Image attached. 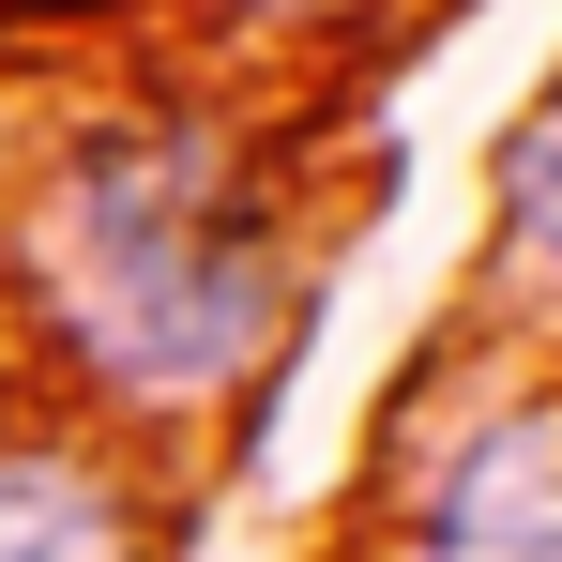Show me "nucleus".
<instances>
[{"label":"nucleus","mask_w":562,"mask_h":562,"mask_svg":"<svg viewBox=\"0 0 562 562\" xmlns=\"http://www.w3.org/2000/svg\"><path fill=\"white\" fill-rule=\"evenodd\" d=\"M0 562H137L106 471L46 457V441H0Z\"/></svg>","instance_id":"3"},{"label":"nucleus","mask_w":562,"mask_h":562,"mask_svg":"<svg viewBox=\"0 0 562 562\" xmlns=\"http://www.w3.org/2000/svg\"><path fill=\"white\" fill-rule=\"evenodd\" d=\"M411 562H562V426L548 411H502L441 457Z\"/></svg>","instance_id":"2"},{"label":"nucleus","mask_w":562,"mask_h":562,"mask_svg":"<svg viewBox=\"0 0 562 562\" xmlns=\"http://www.w3.org/2000/svg\"><path fill=\"white\" fill-rule=\"evenodd\" d=\"M46 289H61V335L137 395L228 380L274 319V259L213 168V137H106L46 213Z\"/></svg>","instance_id":"1"},{"label":"nucleus","mask_w":562,"mask_h":562,"mask_svg":"<svg viewBox=\"0 0 562 562\" xmlns=\"http://www.w3.org/2000/svg\"><path fill=\"white\" fill-rule=\"evenodd\" d=\"M517 228H532V259H562V106L532 122V153H517Z\"/></svg>","instance_id":"4"}]
</instances>
